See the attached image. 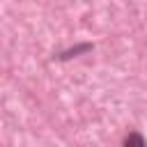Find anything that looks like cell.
Instances as JSON below:
<instances>
[{"mask_svg":"<svg viewBox=\"0 0 147 147\" xmlns=\"http://www.w3.org/2000/svg\"><path fill=\"white\" fill-rule=\"evenodd\" d=\"M92 48H94V46H92L90 41H83V44H76V46H71V48H64V51L55 53L53 60H57V62H67V60H74V57H78V55L92 53Z\"/></svg>","mask_w":147,"mask_h":147,"instance_id":"1","label":"cell"},{"mask_svg":"<svg viewBox=\"0 0 147 147\" xmlns=\"http://www.w3.org/2000/svg\"><path fill=\"white\" fill-rule=\"evenodd\" d=\"M122 147H147V140H145V136H142V133H138V131H131V133L124 138Z\"/></svg>","mask_w":147,"mask_h":147,"instance_id":"2","label":"cell"}]
</instances>
